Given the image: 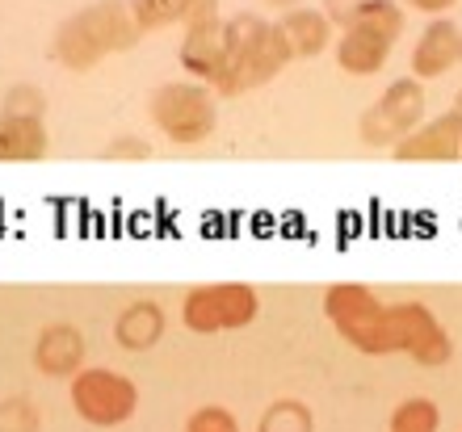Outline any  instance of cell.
I'll return each instance as SVG.
<instances>
[{
  "mask_svg": "<svg viewBox=\"0 0 462 432\" xmlns=\"http://www.w3.org/2000/svg\"><path fill=\"white\" fill-rule=\"evenodd\" d=\"M324 315H328V324L341 332L345 345H353L357 353H365V357H391L387 302L378 299L370 286H357V281L328 286V294H324Z\"/></svg>",
  "mask_w": 462,
  "mask_h": 432,
  "instance_id": "4",
  "label": "cell"
},
{
  "mask_svg": "<svg viewBox=\"0 0 462 432\" xmlns=\"http://www.w3.org/2000/svg\"><path fill=\"white\" fill-rule=\"evenodd\" d=\"M0 114H9V118H42L47 114V93L30 80L22 85H9L5 97H0Z\"/></svg>",
  "mask_w": 462,
  "mask_h": 432,
  "instance_id": "21",
  "label": "cell"
},
{
  "mask_svg": "<svg viewBox=\"0 0 462 432\" xmlns=\"http://www.w3.org/2000/svg\"><path fill=\"white\" fill-rule=\"evenodd\" d=\"M353 30H365V34L383 38V42H400L403 38V25H408V13H403L400 0H362L357 13L349 17Z\"/></svg>",
  "mask_w": 462,
  "mask_h": 432,
  "instance_id": "17",
  "label": "cell"
},
{
  "mask_svg": "<svg viewBox=\"0 0 462 432\" xmlns=\"http://www.w3.org/2000/svg\"><path fill=\"white\" fill-rule=\"evenodd\" d=\"M278 30L291 42L294 60H316L337 42V25L319 13V5H294L278 17Z\"/></svg>",
  "mask_w": 462,
  "mask_h": 432,
  "instance_id": "13",
  "label": "cell"
},
{
  "mask_svg": "<svg viewBox=\"0 0 462 432\" xmlns=\"http://www.w3.org/2000/svg\"><path fill=\"white\" fill-rule=\"evenodd\" d=\"M462 63V25L450 17H429L412 47V80H438Z\"/></svg>",
  "mask_w": 462,
  "mask_h": 432,
  "instance_id": "10",
  "label": "cell"
},
{
  "mask_svg": "<svg viewBox=\"0 0 462 432\" xmlns=\"http://www.w3.org/2000/svg\"><path fill=\"white\" fill-rule=\"evenodd\" d=\"M400 164H450L462 160V109H446L441 118H425L408 139L391 147Z\"/></svg>",
  "mask_w": 462,
  "mask_h": 432,
  "instance_id": "9",
  "label": "cell"
},
{
  "mask_svg": "<svg viewBox=\"0 0 462 432\" xmlns=\"http://www.w3.org/2000/svg\"><path fill=\"white\" fill-rule=\"evenodd\" d=\"M51 134L42 118H9L0 114V164H34L47 156Z\"/></svg>",
  "mask_w": 462,
  "mask_h": 432,
  "instance_id": "16",
  "label": "cell"
},
{
  "mask_svg": "<svg viewBox=\"0 0 462 432\" xmlns=\"http://www.w3.org/2000/svg\"><path fill=\"white\" fill-rule=\"evenodd\" d=\"M265 5H273V9H282V13H286V9H294L299 0H265Z\"/></svg>",
  "mask_w": 462,
  "mask_h": 432,
  "instance_id": "27",
  "label": "cell"
},
{
  "mask_svg": "<svg viewBox=\"0 0 462 432\" xmlns=\"http://www.w3.org/2000/svg\"><path fill=\"white\" fill-rule=\"evenodd\" d=\"M139 38L143 34L131 22L126 0H93L60 22V30L51 38V55L68 72H93L101 60L139 47Z\"/></svg>",
  "mask_w": 462,
  "mask_h": 432,
  "instance_id": "2",
  "label": "cell"
},
{
  "mask_svg": "<svg viewBox=\"0 0 462 432\" xmlns=\"http://www.w3.org/2000/svg\"><path fill=\"white\" fill-rule=\"evenodd\" d=\"M400 5H408V9H416V13H425V17H446L458 0H400Z\"/></svg>",
  "mask_w": 462,
  "mask_h": 432,
  "instance_id": "26",
  "label": "cell"
},
{
  "mask_svg": "<svg viewBox=\"0 0 462 432\" xmlns=\"http://www.w3.org/2000/svg\"><path fill=\"white\" fill-rule=\"evenodd\" d=\"M438 428H441V408L425 395L403 399L391 411V432H438Z\"/></svg>",
  "mask_w": 462,
  "mask_h": 432,
  "instance_id": "19",
  "label": "cell"
},
{
  "mask_svg": "<svg viewBox=\"0 0 462 432\" xmlns=\"http://www.w3.org/2000/svg\"><path fill=\"white\" fill-rule=\"evenodd\" d=\"M185 432H240V420L223 403H207V408H198L185 420Z\"/></svg>",
  "mask_w": 462,
  "mask_h": 432,
  "instance_id": "22",
  "label": "cell"
},
{
  "mask_svg": "<svg viewBox=\"0 0 462 432\" xmlns=\"http://www.w3.org/2000/svg\"><path fill=\"white\" fill-rule=\"evenodd\" d=\"M164 327H169V315L160 311V302L139 299L122 307V315L114 319V340L126 353H147V348H156V340H164Z\"/></svg>",
  "mask_w": 462,
  "mask_h": 432,
  "instance_id": "14",
  "label": "cell"
},
{
  "mask_svg": "<svg viewBox=\"0 0 462 432\" xmlns=\"http://www.w3.org/2000/svg\"><path fill=\"white\" fill-rule=\"evenodd\" d=\"M72 408L93 428H118L139 411V386L118 370L85 365L72 378Z\"/></svg>",
  "mask_w": 462,
  "mask_h": 432,
  "instance_id": "7",
  "label": "cell"
},
{
  "mask_svg": "<svg viewBox=\"0 0 462 432\" xmlns=\"http://www.w3.org/2000/svg\"><path fill=\"white\" fill-rule=\"evenodd\" d=\"M425 85L412 80V76H400V80H391L383 93H378L374 106H365V114L357 118V134H362L365 147H395L400 139L425 122Z\"/></svg>",
  "mask_w": 462,
  "mask_h": 432,
  "instance_id": "6",
  "label": "cell"
},
{
  "mask_svg": "<svg viewBox=\"0 0 462 432\" xmlns=\"http://www.w3.org/2000/svg\"><path fill=\"white\" fill-rule=\"evenodd\" d=\"M223 55H227V68L215 85V97H240L265 88L294 63V51L278 30V22H265L261 13L223 17Z\"/></svg>",
  "mask_w": 462,
  "mask_h": 432,
  "instance_id": "1",
  "label": "cell"
},
{
  "mask_svg": "<svg viewBox=\"0 0 462 432\" xmlns=\"http://www.w3.org/2000/svg\"><path fill=\"white\" fill-rule=\"evenodd\" d=\"M256 432H311V411L299 399H278L273 408H265Z\"/></svg>",
  "mask_w": 462,
  "mask_h": 432,
  "instance_id": "20",
  "label": "cell"
},
{
  "mask_svg": "<svg viewBox=\"0 0 462 432\" xmlns=\"http://www.w3.org/2000/svg\"><path fill=\"white\" fill-rule=\"evenodd\" d=\"M147 118L169 143L198 147L219 126V97L198 80H169L147 97Z\"/></svg>",
  "mask_w": 462,
  "mask_h": 432,
  "instance_id": "3",
  "label": "cell"
},
{
  "mask_svg": "<svg viewBox=\"0 0 462 432\" xmlns=\"http://www.w3.org/2000/svg\"><path fill=\"white\" fill-rule=\"evenodd\" d=\"M210 22H223L219 0H189V9H185L181 30H194V25H210Z\"/></svg>",
  "mask_w": 462,
  "mask_h": 432,
  "instance_id": "24",
  "label": "cell"
},
{
  "mask_svg": "<svg viewBox=\"0 0 462 432\" xmlns=\"http://www.w3.org/2000/svg\"><path fill=\"white\" fill-rule=\"evenodd\" d=\"M387 340L391 353H408L420 365H446L454 353L450 332L441 327V319L429 311L425 302H387Z\"/></svg>",
  "mask_w": 462,
  "mask_h": 432,
  "instance_id": "8",
  "label": "cell"
},
{
  "mask_svg": "<svg viewBox=\"0 0 462 432\" xmlns=\"http://www.w3.org/2000/svg\"><path fill=\"white\" fill-rule=\"evenodd\" d=\"M261 311V294L248 281H210L194 286L181 299V324L194 336H219V332H240Z\"/></svg>",
  "mask_w": 462,
  "mask_h": 432,
  "instance_id": "5",
  "label": "cell"
},
{
  "mask_svg": "<svg viewBox=\"0 0 462 432\" xmlns=\"http://www.w3.org/2000/svg\"><path fill=\"white\" fill-rule=\"evenodd\" d=\"M181 72H189V80L207 85L215 93V85L223 80V68H227V55H223V22H210V25H194L181 34Z\"/></svg>",
  "mask_w": 462,
  "mask_h": 432,
  "instance_id": "11",
  "label": "cell"
},
{
  "mask_svg": "<svg viewBox=\"0 0 462 432\" xmlns=\"http://www.w3.org/2000/svg\"><path fill=\"white\" fill-rule=\"evenodd\" d=\"M126 9H131V22L139 25V34H156V30L185 22L189 0H126Z\"/></svg>",
  "mask_w": 462,
  "mask_h": 432,
  "instance_id": "18",
  "label": "cell"
},
{
  "mask_svg": "<svg viewBox=\"0 0 462 432\" xmlns=\"http://www.w3.org/2000/svg\"><path fill=\"white\" fill-rule=\"evenodd\" d=\"M357 5H362V0H319V13H324L337 30H345V25H349V17L357 13Z\"/></svg>",
  "mask_w": 462,
  "mask_h": 432,
  "instance_id": "25",
  "label": "cell"
},
{
  "mask_svg": "<svg viewBox=\"0 0 462 432\" xmlns=\"http://www.w3.org/2000/svg\"><path fill=\"white\" fill-rule=\"evenodd\" d=\"M391 42H383V38L365 34V30H353V25H345L341 34H337V42H332V55H337V68H341L345 76H374L387 68L391 60Z\"/></svg>",
  "mask_w": 462,
  "mask_h": 432,
  "instance_id": "15",
  "label": "cell"
},
{
  "mask_svg": "<svg viewBox=\"0 0 462 432\" xmlns=\"http://www.w3.org/2000/svg\"><path fill=\"white\" fill-rule=\"evenodd\" d=\"M34 365L47 378H76L85 370V336L72 324H47L38 332Z\"/></svg>",
  "mask_w": 462,
  "mask_h": 432,
  "instance_id": "12",
  "label": "cell"
},
{
  "mask_svg": "<svg viewBox=\"0 0 462 432\" xmlns=\"http://www.w3.org/2000/svg\"><path fill=\"white\" fill-rule=\"evenodd\" d=\"M458 109H462V93H458Z\"/></svg>",
  "mask_w": 462,
  "mask_h": 432,
  "instance_id": "28",
  "label": "cell"
},
{
  "mask_svg": "<svg viewBox=\"0 0 462 432\" xmlns=\"http://www.w3.org/2000/svg\"><path fill=\"white\" fill-rule=\"evenodd\" d=\"M106 160H147L152 156V147L139 139V134H118L114 143H106V152H101Z\"/></svg>",
  "mask_w": 462,
  "mask_h": 432,
  "instance_id": "23",
  "label": "cell"
}]
</instances>
